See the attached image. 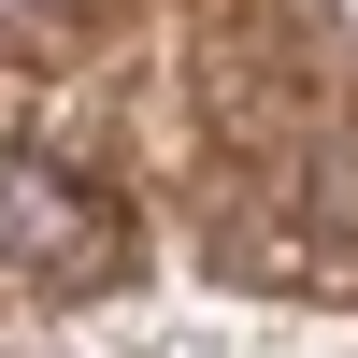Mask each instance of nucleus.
Segmentation results:
<instances>
[{"label":"nucleus","mask_w":358,"mask_h":358,"mask_svg":"<svg viewBox=\"0 0 358 358\" xmlns=\"http://www.w3.org/2000/svg\"><path fill=\"white\" fill-rule=\"evenodd\" d=\"M0 244L29 273H57V287H115L129 273V215L101 187H72L57 158H0Z\"/></svg>","instance_id":"1"}]
</instances>
